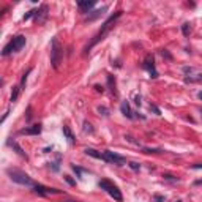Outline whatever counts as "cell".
Segmentation results:
<instances>
[{
    "label": "cell",
    "mask_w": 202,
    "mask_h": 202,
    "mask_svg": "<svg viewBox=\"0 0 202 202\" xmlns=\"http://www.w3.org/2000/svg\"><path fill=\"white\" fill-rule=\"evenodd\" d=\"M120 16H122V11H117L115 14H112V16L109 17V19H107V21H106L103 25H101V30H99V32H98V33L93 36V40L90 41V44H87V46H85L84 54H88V52H90V49L93 48V46H96V44H98L101 40H104V36L107 35V32L112 29V24H114V22H115V21H117Z\"/></svg>",
    "instance_id": "6da1fadb"
},
{
    "label": "cell",
    "mask_w": 202,
    "mask_h": 202,
    "mask_svg": "<svg viewBox=\"0 0 202 202\" xmlns=\"http://www.w3.org/2000/svg\"><path fill=\"white\" fill-rule=\"evenodd\" d=\"M6 174H8V177H10V180H13L14 183H17V185H22V186H35L33 180L27 175L25 172H22L19 169L8 168L6 169Z\"/></svg>",
    "instance_id": "7a4b0ae2"
},
{
    "label": "cell",
    "mask_w": 202,
    "mask_h": 202,
    "mask_svg": "<svg viewBox=\"0 0 202 202\" xmlns=\"http://www.w3.org/2000/svg\"><path fill=\"white\" fill-rule=\"evenodd\" d=\"M62 60H63V48L60 46L59 40L54 38L52 43H51V63H52V68L59 70Z\"/></svg>",
    "instance_id": "3957f363"
},
{
    "label": "cell",
    "mask_w": 202,
    "mask_h": 202,
    "mask_svg": "<svg viewBox=\"0 0 202 202\" xmlns=\"http://www.w3.org/2000/svg\"><path fill=\"white\" fill-rule=\"evenodd\" d=\"M99 188L101 189H104L109 196H111L114 200H117V202H122L123 200V196H122V191L118 189V186L117 185H114L112 182H109V180H99Z\"/></svg>",
    "instance_id": "277c9868"
},
{
    "label": "cell",
    "mask_w": 202,
    "mask_h": 202,
    "mask_svg": "<svg viewBox=\"0 0 202 202\" xmlns=\"http://www.w3.org/2000/svg\"><path fill=\"white\" fill-rule=\"evenodd\" d=\"M25 36L24 35H17L14 36V38L8 43L5 48H3V52H2V56H10L11 52H17V51H21L24 46H25Z\"/></svg>",
    "instance_id": "5b68a950"
},
{
    "label": "cell",
    "mask_w": 202,
    "mask_h": 202,
    "mask_svg": "<svg viewBox=\"0 0 202 202\" xmlns=\"http://www.w3.org/2000/svg\"><path fill=\"white\" fill-rule=\"evenodd\" d=\"M33 191L36 193V194L40 196H49V194H62V189H57V188H49V186H44V185H35L33 186Z\"/></svg>",
    "instance_id": "8992f818"
},
{
    "label": "cell",
    "mask_w": 202,
    "mask_h": 202,
    "mask_svg": "<svg viewBox=\"0 0 202 202\" xmlns=\"http://www.w3.org/2000/svg\"><path fill=\"white\" fill-rule=\"evenodd\" d=\"M104 155H106L107 163H114V164H117V166H123V164H126V158L120 157V155H117V153H114L111 150H106Z\"/></svg>",
    "instance_id": "52a82bcc"
},
{
    "label": "cell",
    "mask_w": 202,
    "mask_h": 202,
    "mask_svg": "<svg viewBox=\"0 0 202 202\" xmlns=\"http://www.w3.org/2000/svg\"><path fill=\"white\" fill-rule=\"evenodd\" d=\"M144 67H145V70L150 73V78H158V71H157V68H155V62H153V57L152 56H147L145 57V62H144Z\"/></svg>",
    "instance_id": "ba28073f"
},
{
    "label": "cell",
    "mask_w": 202,
    "mask_h": 202,
    "mask_svg": "<svg viewBox=\"0 0 202 202\" xmlns=\"http://www.w3.org/2000/svg\"><path fill=\"white\" fill-rule=\"evenodd\" d=\"M107 11V6H101L99 10H95V11H90L88 13V16L85 17V21L87 22H93V21H96V19H99L101 16H103L104 13Z\"/></svg>",
    "instance_id": "9c48e42d"
},
{
    "label": "cell",
    "mask_w": 202,
    "mask_h": 202,
    "mask_svg": "<svg viewBox=\"0 0 202 202\" xmlns=\"http://www.w3.org/2000/svg\"><path fill=\"white\" fill-rule=\"evenodd\" d=\"M84 152H85L87 157H92V158H96V160H101V161H106V163H107L106 155L101 153V152H98V150H95V149H85Z\"/></svg>",
    "instance_id": "30bf717a"
},
{
    "label": "cell",
    "mask_w": 202,
    "mask_h": 202,
    "mask_svg": "<svg viewBox=\"0 0 202 202\" xmlns=\"http://www.w3.org/2000/svg\"><path fill=\"white\" fill-rule=\"evenodd\" d=\"M41 125L38 123V125H32V126H29V128H24V130H21L19 133L21 134H32V136H36V134H40L41 133Z\"/></svg>",
    "instance_id": "8fae6325"
},
{
    "label": "cell",
    "mask_w": 202,
    "mask_h": 202,
    "mask_svg": "<svg viewBox=\"0 0 202 202\" xmlns=\"http://www.w3.org/2000/svg\"><path fill=\"white\" fill-rule=\"evenodd\" d=\"M8 145H10V147H13V150H14L17 155H21L22 158H25V160L29 158V155H27V153L24 152V149H22V147H21L19 144H17L16 141H8Z\"/></svg>",
    "instance_id": "7c38bea8"
},
{
    "label": "cell",
    "mask_w": 202,
    "mask_h": 202,
    "mask_svg": "<svg viewBox=\"0 0 202 202\" xmlns=\"http://www.w3.org/2000/svg\"><path fill=\"white\" fill-rule=\"evenodd\" d=\"M95 0H90V2H78V8L82 11V13H87L88 10H92V8L95 6Z\"/></svg>",
    "instance_id": "4fadbf2b"
},
{
    "label": "cell",
    "mask_w": 202,
    "mask_h": 202,
    "mask_svg": "<svg viewBox=\"0 0 202 202\" xmlns=\"http://www.w3.org/2000/svg\"><path fill=\"white\" fill-rule=\"evenodd\" d=\"M120 111H122V114H123L126 118H133V111H131L130 103H128V101H123V103H122V106H120Z\"/></svg>",
    "instance_id": "5bb4252c"
},
{
    "label": "cell",
    "mask_w": 202,
    "mask_h": 202,
    "mask_svg": "<svg viewBox=\"0 0 202 202\" xmlns=\"http://www.w3.org/2000/svg\"><path fill=\"white\" fill-rule=\"evenodd\" d=\"M46 16H48V6L43 5L40 10H36V13H35V19H36V21H44V19H46Z\"/></svg>",
    "instance_id": "9a60e30c"
},
{
    "label": "cell",
    "mask_w": 202,
    "mask_h": 202,
    "mask_svg": "<svg viewBox=\"0 0 202 202\" xmlns=\"http://www.w3.org/2000/svg\"><path fill=\"white\" fill-rule=\"evenodd\" d=\"M62 131H63V134H65V137H67V139H68V142L70 144H74L76 142V139H74V134H73V131L70 130V126H63L62 128Z\"/></svg>",
    "instance_id": "2e32d148"
},
{
    "label": "cell",
    "mask_w": 202,
    "mask_h": 202,
    "mask_svg": "<svg viewBox=\"0 0 202 202\" xmlns=\"http://www.w3.org/2000/svg\"><path fill=\"white\" fill-rule=\"evenodd\" d=\"M107 85H109V88H111L112 93L117 95V92H115V78L112 74H107Z\"/></svg>",
    "instance_id": "e0dca14e"
},
{
    "label": "cell",
    "mask_w": 202,
    "mask_h": 202,
    "mask_svg": "<svg viewBox=\"0 0 202 202\" xmlns=\"http://www.w3.org/2000/svg\"><path fill=\"white\" fill-rule=\"evenodd\" d=\"M19 92H21V87H19V85L13 87V92H11V103H14V101L17 99V96H19Z\"/></svg>",
    "instance_id": "ac0fdd59"
},
{
    "label": "cell",
    "mask_w": 202,
    "mask_h": 202,
    "mask_svg": "<svg viewBox=\"0 0 202 202\" xmlns=\"http://www.w3.org/2000/svg\"><path fill=\"white\" fill-rule=\"evenodd\" d=\"M60 158H62L60 155H57V160L54 161V163H51V164H52V166H51V168H52V171H56V172H57V171L60 169Z\"/></svg>",
    "instance_id": "d6986e66"
},
{
    "label": "cell",
    "mask_w": 202,
    "mask_h": 202,
    "mask_svg": "<svg viewBox=\"0 0 202 202\" xmlns=\"http://www.w3.org/2000/svg\"><path fill=\"white\" fill-rule=\"evenodd\" d=\"M182 32H183V35H185V36H188L189 32H191V25H189L188 22H185V24L182 25Z\"/></svg>",
    "instance_id": "ffe728a7"
},
{
    "label": "cell",
    "mask_w": 202,
    "mask_h": 202,
    "mask_svg": "<svg viewBox=\"0 0 202 202\" xmlns=\"http://www.w3.org/2000/svg\"><path fill=\"white\" fill-rule=\"evenodd\" d=\"M30 71H32V70H27V71L24 73V74H22V81H21V85H19V87H21V90H22V88L25 87V82H27V76L30 74Z\"/></svg>",
    "instance_id": "44dd1931"
},
{
    "label": "cell",
    "mask_w": 202,
    "mask_h": 202,
    "mask_svg": "<svg viewBox=\"0 0 202 202\" xmlns=\"http://www.w3.org/2000/svg\"><path fill=\"white\" fill-rule=\"evenodd\" d=\"M71 169L76 172V175H78L79 179H82V169H81L79 166H76V164H71Z\"/></svg>",
    "instance_id": "7402d4cb"
},
{
    "label": "cell",
    "mask_w": 202,
    "mask_h": 202,
    "mask_svg": "<svg viewBox=\"0 0 202 202\" xmlns=\"http://www.w3.org/2000/svg\"><path fill=\"white\" fill-rule=\"evenodd\" d=\"M98 112H99L101 115H104V117H107V115H109V109H107L106 106H99V107H98Z\"/></svg>",
    "instance_id": "603a6c76"
},
{
    "label": "cell",
    "mask_w": 202,
    "mask_h": 202,
    "mask_svg": "<svg viewBox=\"0 0 202 202\" xmlns=\"http://www.w3.org/2000/svg\"><path fill=\"white\" fill-rule=\"evenodd\" d=\"M84 131H85V133H90V134L93 133V128H92V125H90L88 122H84Z\"/></svg>",
    "instance_id": "cb8c5ba5"
},
{
    "label": "cell",
    "mask_w": 202,
    "mask_h": 202,
    "mask_svg": "<svg viewBox=\"0 0 202 202\" xmlns=\"http://www.w3.org/2000/svg\"><path fill=\"white\" fill-rule=\"evenodd\" d=\"M128 166H130L133 171H139V169H141V164H137V163H134V161H131L130 164H128Z\"/></svg>",
    "instance_id": "d4e9b609"
},
{
    "label": "cell",
    "mask_w": 202,
    "mask_h": 202,
    "mask_svg": "<svg viewBox=\"0 0 202 202\" xmlns=\"http://www.w3.org/2000/svg\"><path fill=\"white\" fill-rule=\"evenodd\" d=\"M145 153H161L163 150L161 149H144Z\"/></svg>",
    "instance_id": "484cf974"
},
{
    "label": "cell",
    "mask_w": 202,
    "mask_h": 202,
    "mask_svg": "<svg viewBox=\"0 0 202 202\" xmlns=\"http://www.w3.org/2000/svg\"><path fill=\"white\" fill-rule=\"evenodd\" d=\"M35 13H36V10H32V11H29V13H27V14L24 16V21H29L30 17H33V16H35Z\"/></svg>",
    "instance_id": "4316f807"
},
{
    "label": "cell",
    "mask_w": 202,
    "mask_h": 202,
    "mask_svg": "<svg viewBox=\"0 0 202 202\" xmlns=\"http://www.w3.org/2000/svg\"><path fill=\"white\" fill-rule=\"evenodd\" d=\"M166 180H172V182H179V179L177 177H174V175H169V174H166V175H163Z\"/></svg>",
    "instance_id": "83f0119b"
},
{
    "label": "cell",
    "mask_w": 202,
    "mask_h": 202,
    "mask_svg": "<svg viewBox=\"0 0 202 202\" xmlns=\"http://www.w3.org/2000/svg\"><path fill=\"white\" fill-rule=\"evenodd\" d=\"M161 56H163V57H166V59H169V60L172 59V56H171V54H169L166 49H163V51H161Z\"/></svg>",
    "instance_id": "f1b7e54d"
},
{
    "label": "cell",
    "mask_w": 202,
    "mask_h": 202,
    "mask_svg": "<svg viewBox=\"0 0 202 202\" xmlns=\"http://www.w3.org/2000/svg\"><path fill=\"white\" fill-rule=\"evenodd\" d=\"M150 109H152V111H155V114H157V115H161V111L155 104H150Z\"/></svg>",
    "instance_id": "f546056e"
},
{
    "label": "cell",
    "mask_w": 202,
    "mask_h": 202,
    "mask_svg": "<svg viewBox=\"0 0 202 202\" xmlns=\"http://www.w3.org/2000/svg\"><path fill=\"white\" fill-rule=\"evenodd\" d=\"M30 112H32V107L29 106V107H27V122H30V118H32V114Z\"/></svg>",
    "instance_id": "4dcf8cb0"
},
{
    "label": "cell",
    "mask_w": 202,
    "mask_h": 202,
    "mask_svg": "<svg viewBox=\"0 0 202 202\" xmlns=\"http://www.w3.org/2000/svg\"><path fill=\"white\" fill-rule=\"evenodd\" d=\"M65 180H67V182L70 183V185H76V182H74V180H73V179H71L70 175H65Z\"/></svg>",
    "instance_id": "1f68e13d"
},
{
    "label": "cell",
    "mask_w": 202,
    "mask_h": 202,
    "mask_svg": "<svg viewBox=\"0 0 202 202\" xmlns=\"http://www.w3.org/2000/svg\"><path fill=\"white\" fill-rule=\"evenodd\" d=\"M155 200H157V202H163V200H164V197H163V196H160V194H157V196H155Z\"/></svg>",
    "instance_id": "d6a6232c"
},
{
    "label": "cell",
    "mask_w": 202,
    "mask_h": 202,
    "mask_svg": "<svg viewBox=\"0 0 202 202\" xmlns=\"http://www.w3.org/2000/svg\"><path fill=\"white\" fill-rule=\"evenodd\" d=\"M193 169H202V164H193Z\"/></svg>",
    "instance_id": "836d02e7"
},
{
    "label": "cell",
    "mask_w": 202,
    "mask_h": 202,
    "mask_svg": "<svg viewBox=\"0 0 202 202\" xmlns=\"http://www.w3.org/2000/svg\"><path fill=\"white\" fill-rule=\"evenodd\" d=\"M95 90H96V92H103L104 88H103V87H101V85H95Z\"/></svg>",
    "instance_id": "e575fe53"
},
{
    "label": "cell",
    "mask_w": 202,
    "mask_h": 202,
    "mask_svg": "<svg viewBox=\"0 0 202 202\" xmlns=\"http://www.w3.org/2000/svg\"><path fill=\"white\" fill-rule=\"evenodd\" d=\"M136 104L141 106V96H136Z\"/></svg>",
    "instance_id": "d590c367"
},
{
    "label": "cell",
    "mask_w": 202,
    "mask_h": 202,
    "mask_svg": "<svg viewBox=\"0 0 202 202\" xmlns=\"http://www.w3.org/2000/svg\"><path fill=\"white\" fill-rule=\"evenodd\" d=\"M194 185H202V180H196V182H194Z\"/></svg>",
    "instance_id": "8d00e7d4"
},
{
    "label": "cell",
    "mask_w": 202,
    "mask_h": 202,
    "mask_svg": "<svg viewBox=\"0 0 202 202\" xmlns=\"http://www.w3.org/2000/svg\"><path fill=\"white\" fill-rule=\"evenodd\" d=\"M197 96H199V99L202 101V90H200V92H199V93H197Z\"/></svg>",
    "instance_id": "74e56055"
},
{
    "label": "cell",
    "mask_w": 202,
    "mask_h": 202,
    "mask_svg": "<svg viewBox=\"0 0 202 202\" xmlns=\"http://www.w3.org/2000/svg\"><path fill=\"white\" fill-rule=\"evenodd\" d=\"M65 202H78V200H65Z\"/></svg>",
    "instance_id": "f35d334b"
},
{
    "label": "cell",
    "mask_w": 202,
    "mask_h": 202,
    "mask_svg": "<svg viewBox=\"0 0 202 202\" xmlns=\"http://www.w3.org/2000/svg\"><path fill=\"white\" fill-rule=\"evenodd\" d=\"M200 115H202V112H200Z\"/></svg>",
    "instance_id": "ab89813d"
}]
</instances>
